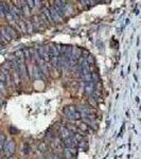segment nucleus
Segmentation results:
<instances>
[{"label":"nucleus","instance_id":"nucleus-1","mask_svg":"<svg viewBox=\"0 0 141 159\" xmlns=\"http://www.w3.org/2000/svg\"><path fill=\"white\" fill-rule=\"evenodd\" d=\"M63 113L67 120L69 121H79L81 120V113H79L75 105H68L63 109Z\"/></svg>","mask_w":141,"mask_h":159},{"label":"nucleus","instance_id":"nucleus-2","mask_svg":"<svg viewBox=\"0 0 141 159\" xmlns=\"http://www.w3.org/2000/svg\"><path fill=\"white\" fill-rule=\"evenodd\" d=\"M76 108H78L79 113H81L82 119H97L95 111L90 106L84 105V104H79V105H76Z\"/></svg>","mask_w":141,"mask_h":159},{"label":"nucleus","instance_id":"nucleus-3","mask_svg":"<svg viewBox=\"0 0 141 159\" xmlns=\"http://www.w3.org/2000/svg\"><path fill=\"white\" fill-rule=\"evenodd\" d=\"M15 150H16V143L15 141L12 140V139H6L4 144H3V155L4 157H11L15 153Z\"/></svg>","mask_w":141,"mask_h":159},{"label":"nucleus","instance_id":"nucleus-4","mask_svg":"<svg viewBox=\"0 0 141 159\" xmlns=\"http://www.w3.org/2000/svg\"><path fill=\"white\" fill-rule=\"evenodd\" d=\"M50 144V148L57 154V152H62L63 153V150H64V142L63 140L61 139L58 136H55L53 139L49 142Z\"/></svg>","mask_w":141,"mask_h":159},{"label":"nucleus","instance_id":"nucleus-5","mask_svg":"<svg viewBox=\"0 0 141 159\" xmlns=\"http://www.w3.org/2000/svg\"><path fill=\"white\" fill-rule=\"evenodd\" d=\"M57 125H58V126L56 127V130L57 132H58V137H60L63 141L65 140V139H67V138H69L71 135H73L64 124H57Z\"/></svg>","mask_w":141,"mask_h":159},{"label":"nucleus","instance_id":"nucleus-6","mask_svg":"<svg viewBox=\"0 0 141 159\" xmlns=\"http://www.w3.org/2000/svg\"><path fill=\"white\" fill-rule=\"evenodd\" d=\"M63 142H64V146H65V148H79V142L76 141V139L74 138L73 135H71L69 138L65 139Z\"/></svg>","mask_w":141,"mask_h":159},{"label":"nucleus","instance_id":"nucleus-7","mask_svg":"<svg viewBox=\"0 0 141 159\" xmlns=\"http://www.w3.org/2000/svg\"><path fill=\"white\" fill-rule=\"evenodd\" d=\"M74 123H75V125L78 126V128H79L80 130L82 132V134L84 135V133H87V132H89V128L90 127L88 126V124L85 123L84 121H73Z\"/></svg>","mask_w":141,"mask_h":159},{"label":"nucleus","instance_id":"nucleus-8","mask_svg":"<svg viewBox=\"0 0 141 159\" xmlns=\"http://www.w3.org/2000/svg\"><path fill=\"white\" fill-rule=\"evenodd\" d=\"M95 91V85L93 82H88V83L86 84V86H85V93L88 96V97H90V96H92V93Z\"/></svg>","mask_w":141,"mask_h":159},{"label":"nucleus","instance_id":"nucleus-9","mask_svg":"<svg viewBox=\"0 0 141 159\" xmlns=\"http://www.w3.org/2000/svg\"><path fill=\"white\" fill-rule=\"evenodd\" d=\"M55 136H56L55 135V130H53L52 128H49L48 132H47L46 136H45V139H46V141H48V143H49L50 141L55 137Z\"/></svg>","mask_w":141,"mask_h":159},{"label":"nucleus","instance_id":"nucleus-10","mask_svg":"<svg viewBox=\"0 0 141 159\" xmlns=\"http://www.w3.org/2000/svg\"><path fill=\"white\" fill-rule=\"evenodd\" d=\"M38 150H39V152H41V153H47V151H48V144H47V142H39V144H38Z\"/></svg>","mask_w":141,"mask_h":159},{"label":"nucleus","instance_id":"nucleus-11","mask_svg":"<svg viewBox=\"0 0 141 159\" xmlns=\"http://www.w3.org/2000/svg\"><path fill=\"white\" fill-rule=\"evenodd\" d=\"M22 153L25 154V155H29L31 153V145L29 143L27 142L24 143V145H22Z\"/></svg>","mask_w":141,"mask_h":159},{"label":"nucleus","instance_id":"nucleus-12","mask_svg":"<svg viewBox=\"0 0 141 159\" xmlns=\"http://www.w3.org/2000/svg\"><path fill=\"white\" fill-rule=\"evenodd\" d=\"M47 158L48 159H64V157H63L62 155H60V154L52 153V154H49Z\"/></svg>","mask_w":141,"mask_h":159},{"label":"nucleus","instance_id":"nucleus-13","mask_svg":"<svg viewBox=\"0 0 141 159\" xmlns=\"http://www.w3.org/2000/svg\"><path fill=\"white\" fill-rule=\"evenodd\" d=\"M6 91H8V87H6V85L3 83V82L0 81V92L3 94H6L8 93Z\"/></svg>","mask_w":141,"mask_h":159},{"label":"nucleus","instance_id":"nucleus-14","mask_svg":"<svg viewBox=\"0 0 141 159\" xmlns=\"http://www.w3.org/2000/svg\"><path fill=\"white\" fill-rule=\"evenodd\" d=\"M10 132H11L12 135H16L17 133H18V130H17L15 127H10Z\"/></svg>","mask_w":141,"mask_h":159},{"label":"nucleus","instance_id":"nucleus-15","mask_svg":"<svg viewBox=\"0 0 141 159\" xmlns=\"http://www.w3.org/2000/svg\"><path fill=\"white\" fill-rule=\"evenodd\" d=\"M2 150H3V143L0 142V153L2 152Z\"/></svg>","mask_w":141,"mask_h":159},{"label":"nucleus","instance_id":"nucleus-16","mask_svg":"<svg viewBox=\"0 0 141 159\" xmlns=\"http://www.w3.org/2000/svg\"><path fill=\"white\" fill-rule=\"evenodd\" d=\"M2 103H3V100H2V99H1V98H0V106L2 105Z\"/></svg>","mask_w":141,"mask_h":159},{"label":"nucleus","instance_id":"nucleus-17","mask_svg":"<svg viewBox=\"0 0 141 159\" xmlns=\"http://www.w3.org/2000/svg\"><path fill=\"white\" fill-rule=\"evenodd\" d=\"M6 159H15V158L13 156H11V157H6Z\"/></svg>","mask_w":141,"mask_h":159},{"label":"nucleus","instance_id":"nucleus-18","mask_svg":"<svg viewBox=\"0 0 141 159\" xmlns=\"http://www.w3.org/2000/svg\"><path fill=\"white\" fill-rule=\"evenodd\" d=\"M46 159H48V158H46Z\"/></svg>","mask_w":141,"mask_h":159}]
</instances>
